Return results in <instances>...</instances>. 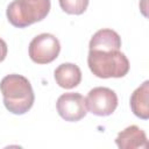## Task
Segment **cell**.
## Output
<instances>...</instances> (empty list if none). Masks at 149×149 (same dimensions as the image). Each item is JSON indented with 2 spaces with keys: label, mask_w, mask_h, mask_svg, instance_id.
Segmentation results:
<instances>
[{
  "label": "cell",
  "mask_w": 149,
  "mask_h": 149,
  "mask_svg": "<svg viewBox=\"0 0 149 149\" xmlns=\"http://www.w3.org/2000/svg\"><path fill=\"white\" fill-rule=\"evenodd\" d=\"M0 91L6 109L15 115L26 114L34 105L35 94L31 84L22 74L5 76L0 81Z\"/></svg>",
  "instance_id": "1"
},
{
  "label": "cell",
  "mask_w": 149,
  "mask_h": 149,
  "mask_svg": "<svg viewBox=\"0 0 149 149\" xmlns=\"http://www.w3.org/2000/svg\"><path fill=\"white\" fill-rule=\"evenodd\" d=\"M87 65L95 77L102 79L121 78L129 71V61L120 50H90Z\"/></svg>",
  "instance_id": "2"
},
{
  "label": "cell",
  "mask_w": 149,
  "mask_h": 149,
  "mask_svg": "<svg viewBox=\"0 0 149 149\" xmlns=\"http://www.w3.org/2000/svg\"><path fill=\"white\" fill-rule=\"evenodd\" d=\"M50 0H13L6 9L8 22L16 28H26L47 17Z\"/></svg>",
  "instance_id": "3"
},
{
  "label": "cell",
  "mask_w": 149,
  "mask_h": 149,
  "mask_svg": "<svg viewBox=\"0 0 149 149\" xmlns=\"http://www.w3.org/2000/svg\"><path fill=\"white\" fill-rule=\"evenodd\" d=\"M61 51L58 38L49 33H43L35 36L28 48L30 59L36 64H49L54 62Z\"/></svg>",
  "instance_id": "4"
},
{
  "label": "cell",
  "mask_w": 149,
  "mask_h": 149,
  "mask_svg": "<svg viewBox=\"0 0 149 149\" xmlns=\"http://www.w3.org/2000/svg\"><path fill=\"white\" fill-rule=\"evenodd\" d=\"M87 111L97 116H108L114 113L118 107L116 93L104 86L93 87L85 98Z\"/></svg>",
  "instance_id": "5"
},
{
  "label": "cell",
  "mask_w": 149,
  "mask_h": 149,
  "mask_svg": "<svg viewBox=\"0 0 149 149\" xmlns=\"http://www.w3.org/2000/svg\"><path fill=\"white\" fill-rule=\"evenodd\" d=\"M56 108L59 116L69 122L79 121L87 114L85 98L77 92H68L59 95Z\"/></svg>",
  "instance_id": "6"
},
{
  "label": "cell",
  "mask_w": 149,
  "mask_h": 149,
  "mask_svg": "<svg viewBox=\"0 0 149 149\" xmlns=\"http://www.w3.org/2000/svg\"><path fill=\"white\" fill-rule=\"evenodd\" d=\"M115 143L120 149H144L148 147V139L144 130L132 125L118 134Z\"/></svg>",
  "instance_id": "7"
},
{
  "label": "cell",
  "mask_w": 149,
  "mask_h": 149,
  "mask_svg": "<svg viewBox=\"0 0 149 149\" xmlns=\"http://www.w3.org/2000/svg\"><path fill=\"white\" fill-rule=\"evenodd\" d=\"M54 78L59 87L71 90L80 84L81 71L79 66L73 63H63L55 69Z\"/></svg>",
  "instance_id": "8"
},
{
  "label": "cell",
  "mask_w": 149,
  "mask_h": 149,
  "mask_svg": "<svg viewBox=\"0 0 149 149\" xmlns=\"http://www.w3.org/2000/svg\"><path fill=\"white\" fill-rule=\"evenodd\" d=\"M90 50H120L121 37L109 28H104L93 34L88 43Z\"/></svg>",
  "instance_id": "9"
},
{
  "label": "cell",
  "mask_w": 149,
  "mask_h": 149,
  "mask_svg": "<svg viewBox=\"0 0 149 149\" xmlns=\"http://www.w3.org/2000/svg\"><path fill=\"white\" fill-rule=\"evenodd\" d=\"M149 80H144L130 95V108L134 115L142 120L149 119Z\"/></svg>",
  "instance_id": "10"
},
{
  "label": "cell",
  "mask_w": 149,
  "mask_h": 149,
  "mask_svg": "<svg viewBox=\"0 0 149 149\" xmlns=\"http://www.w3.org/2000/svg\"><path fill=\"white\" fill-rule=\"evenodd\" d=\"M61 8L71 15L83 14L88 6L90 0H58Z\"/></svg>",
  "instance_id": "11"
},
{
  "label": "cell",
  "mask_w": 149,
  "mask_h": 149,
  "mask_svg": "<svg viewBox=\"0 0 149 149\" xmlns=\"http://www.w3.org/2000/svg\"><path fill=\"white\" fill-rule=\"evenodd\" d=\"M7 51H8V48H7V43L0 37V63L2 61H5L6 56H7Z\"/></svg>",
  "instance_id": "12"
}]
</instances>
